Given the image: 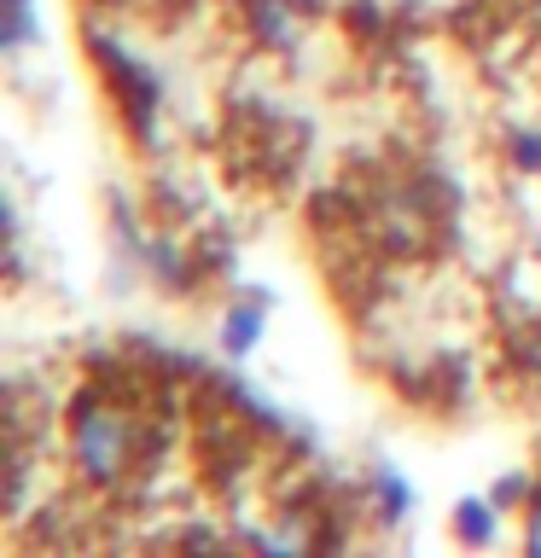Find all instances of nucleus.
<instances>
[{"instance_id":"f257e3e1","label":"nucleus","mask_w":541,"mask_h":558,"mask_svg":"<svg viewBox=\"0 0 541 558\" xmlns=\"http://www.w3.org/2000/svg\"><path fill=\"white\" fill-rule=\"evenodd\" d=\"M70 460L87 483H122L140 460L134 418L105 408V401H82L76 418H70Z\"/></svg>"},{"instance_id":"f03ea898","label":"nucleus","mask_w":541,"mask_h":558,"mask_svg":"<svg viewBox=\"0 0 541 558\" xmlns=\"http://www.w3.org/2000/svg\"><path fill=\"white\" fill-rule=\"evenodd\" d=\"M256 338H262V296H256V303H244V308H233V314L221 320V349H227L233 361L251 355Z\"/></svg>"},{"instance_id":"7ed1b4c3","label":"nucleus","mask_w":541,"mask_h":558,"mask_svg":"<svg viewBox=\"0 0 541 558\" xmlns=\"http://www.w3.org/2000/svg\"><path fill=\"white\" fill-rule=\"evenodd\" d=\"M454 535H460L466 547H489V541H495V506H489V500H460V512H454Z\"/></svg>"},{"instance_id":"20e7f679","label":"nucleus","mask_w":541,"mask_h":558,"mask_svg":"<svg viewBox=\"0 0 541 558\" xmlns=\"http://www.w3.org/2000/svg\"><path fill=\"white\" fill-rule=\"evenodd\" d=\"M373 495H378V506H384V518H390V523L408 512V500H413V495H408V483H401L390 465H378V471H373Z\"/></svg>"},{"instance_id":"39448f33","label":"nucleus","mask_w":541,"mask_h":558,"mask_svg":"<svg viewBox=\"0 0 541 558\" xmlns=\"http://www.w3.org/2000/svg\"><path fill=\"white\" fill-rule=\"evenodd\" d=\"M35 35V0H7V47H24Z\"/></svg>"},{"instance_id":"423d86ee","label":"nucleus","mask_w":541,"mask_h":558,"mask_svg":"<svg viewBox=\"0 0 541 558\" xmlns=\"http://www.w3.org/2000/svg\"><path fill=\"white\" fill-rule=\"evenodd\" d=\"M524 495H530V483H524V477H501L495 483V500L506 506V500H524Z\"/></svg>"},{"instance_id":"0eeeda50","label":"nucleus","mask_w":541,"mask_h":558,"mask_svg":"<svg viewBox=\"0 0 541 558\" xmlns=\"http://www.w3.org/2000/svg\"><path fill=\"white\" fill-rule=\"evenodd\" d=\"M524 547L541 553V500H536V512H530V530H524Z\"/></svg>"}]
</instances>
